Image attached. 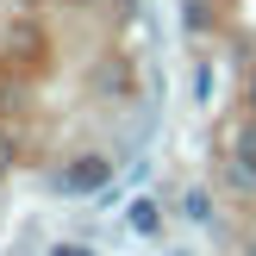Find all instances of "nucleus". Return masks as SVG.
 I'll return each instance as SVG.
<instances>
[{"mask_svg":"<svg viewBox=\"0 0 256 256\" xmlns=\"http://www.w3.org/2000/svg\"><path fill=\"white\" fill-rule=\"evenodd\" d=\"M56 188H62V194H106V188H112V162H100V156H75V169H62Z\"/></svg>","mask_w":256,"mask_h":256,"instance_id":"obj_1","label":"nucleus"},{"mask_svg":"<svg viewBox=\"0 0 256 256\" xmlns=\"http://www.w3.org/2000/svg\"><path fill=\"white\" fill-rule=\"evenodd\" d=\"M125 225H132L138 238H156V225H162V206H156V200H144V194H138L132 206H125Z\"/></svg>","mask_w":256,"mask_h":256,"instance_id":"obj_2","label":"nucleus"},{"mask_svg":"<svg viewBox=\"0 0 256 256\" xmlns=\"http://www.w3.org/2000/svg\"><path fill=\"white\" fill-rule=\"evenodd\" d=\"M182 212H188L194 225H206V219H212V194H206V188H188V194H182Z\"/></svg>","mask_w":256,"mask_h":256,"instance_id":"obj_3","label":"nucleus"},{"mask_svg":"<svg viewBox=\"0 0 256 256\" xmlns=\"http://www.w3.org/2000/svg\"><path fill=\"white\" fill-rule=\"evenodd\" d=\"M238 162L256 175V125H244V132H238Z\"/></svg>","mask_w":256,"mask_h":256,"instance_id":"obj_4","label":"nucleus"},{"mask_svg":"<svg viewBox=\"0 0 256 256\" xmlns=\"http://www.w3.org/2000/svg\"><path fill=\"white\" fill-rule=\"evenodd\" d=\"M12 156H19V144H12V132H0V175L12 169Z\"/></svg>","mask_w":256,"mask_h":256,"instance_id":"obj_5","label":"nucleus"},{"mask_svg":"<svg viewBox=\"0 0 256 256\" xmlns=\"http://www.w3.org/2000/svg\"><path fill=\"white\" fill-rule=\"evenodd\" d=\"M182 25H194V32H200V25H206V6H200V0H188V6H182Z\"/></svg>","mask_w":256,"mask_h":256,"instance_id":"obj_6","label":"nucleus"},{"mask_svg":"<svg viewBox=\"0 0 256 256\" xmlns=\"http://www.w3.org/2000/svg\"><path fill=\"white\" fill-rule=\"evenodd\" d=\"M50 256H94L88 244H50Z\"/></svg>","mask_w":256,"mask_h":256,"instance_id":"obj_7","label":"nucleus"},{"mask_svg":"<svg viewBox=\"0 0 256 256\" xmlns=\"http://www.w3.org/2000/svg\"><path fill=\"white\" fill-rule=\"evenodd\" d=\"M250 106H256V88H250Z\"/></svg>","mask_w":256,"mask_h":256,"instance_id":"obj_8","label":"nucleus"}]
</instances>
